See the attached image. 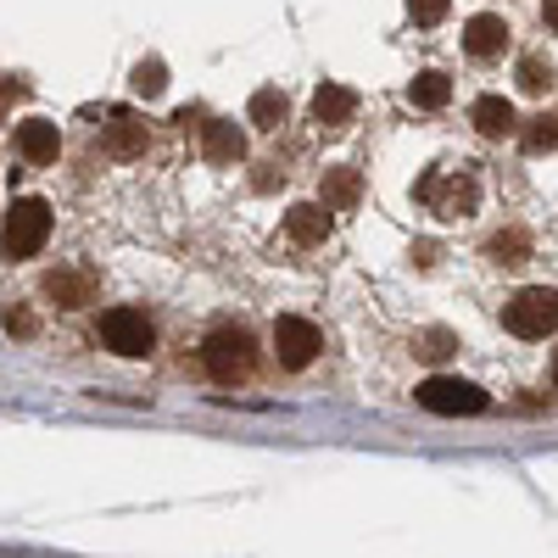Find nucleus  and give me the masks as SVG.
Returning a JSON list of instances; mask_svg holds the SVG:
<instances>
[{
  "label": "nucleus",
  "instance_id": "1",
  "mask_svg": "<svg viewBox=\"0 0 558 558\" xmlns=\"http://www.w3.org/2000/svg\"><path fill=\"white\" fill-rule=\"evenodd\" d=\"M413 196L436 218H470L481 207V179H475V168H430L413 184Z\"/></svg>",
  "mask_w": 558,
  "mask_h": 558
},
{
  "label": "nucleus",
  "instance_id": "2",
  "mask_svg": "<svg viewBox=\"0 0 558 558\" xmlns=\"http://www.w3.org/2000/svg\"><path fill=\"white\" fill-rule=\"evenodd\" d=\"M202 368H207V375H213L218 386L246 380L252 368H257V347H252V336H246V330H235V324L213 330V336H207V347H202Z\"/></svg>",
  "mask_w": 558,
  "mask_h": 558
},
{
  "label": "nucleus",
  "instance_id": "3",
  "mask_svg": "<svg viewBox=\"0 0 558 558\" xmlns=\"http://www.w3.org/2000/svg\"><path fill=\"white\" fill-rule=\"evenodd\" d=\"M502 324H508V336H520V341H547L558 330V291H520L514 302L502 307Z\"/></svg>",
  "mask_w": 558,
  "mask_h": 558
},
{
  "label": "nucleus",
  "instance_id": "4",
  "mask_svg": "<svg viewBox=\"0 0 558 558\" xmlns=\"http://www.w3.org/2000/svg\"><path fill=\"white\" fill-rule=\"evenodd\" d=\"M45 235H51V207L23 196L7 207V229H0V246H7V257H34L45 246Z\"/></svg>",
  "mask_w": 558,
  "mask_h": 558
},
{
  "label": "nucleus",
  "instance_id": "5",
  "mask_svg": "<svg viewBox=\"0 0 558 558\" xmlns=\"http://www.w3.org/2000/svg\"><path fill=\"white\" fill-rule=\"evenodd\" d=\"M101 341H107L118 357H146V352L157 347V330H151V318H146V313L112 307V313H101Z\"/></svg>",
  "mask_w": 558,
  "mask_h": 558
},
{
  "label": "nucleus",
  "instance_id": "6",
  "mask_svg": "<svg viewBox=\"0 0 558 558\" xmlns=\"http://www.w3.org/2000/svg\"><path fill=\"white\" fill-rule=\"evenodd\" d=\"M413 397H418V408H430V413H486V402H492L481 386L452 380V375H430Z\"/></svg>",
  "mask_w": 558,
  "mask_h": 558
},
{
  "label": "nucleus",
  "instance_id": "7",
  "mask_svg": "<svg viewBox=\"0 0 558 558\" xmlns=\"http://www.w3.org/2000/svg\"><path fill=\"white\" fill-rule=\"evenodd\" d=\"M318 330H313V324L307 318H274V352H279V363H286V368H307L313 357H318Z\"/></svg>",
  "mask_w": 558,
  "mask_h": 558
},
{
  "label": "nucleus",
  "instance_id": "8",
  "mask_svg": "<svg viewBox=\"0 0 558 558\" xmlns=\"http://www.w3.org/2000/svg\"><path fill=\"white\" fill-rule=\"evenodd\" d=\"M45 296L62 302V307H84L89 296H96V279H89L84 268H57V274H45Z\"/></svg>",
  "mask_w": 558,
  "mask_h": 558
},
{
  "label": "nucleus",
  "instance_id": "9",
  "mask_svg": "<svg viewBox=\"0 0 558 558\" xmlns=\"http://www.w3.org/2000/svg\"><path fill=\"white\" fill-rule=\"evenodd\" d=\"M352 112H357V96H352L347 84H318V89H313V118H318L324 129H341Z\"/></svg>",
  "mask_w": 558,
  "mask_h": 558
},
{
  "label": "nucleus",
  "instance_id": "10",
  "mask_svg": "<svg viewBox=\"0 0 558 558\" xmlns=\"http://www.w3.org/2000/svg\"><path fill=\"white\" fill-rule=\"evenodd\" d=\"M17 151H23L28 162H57V151H62L57 123H45V118H28V123H17Z\"/></svg>",
  "mask_w": 558,
  "mask_h": 558
},
{
  "label": "nucleus",
  "instance_id": "11",
  "mask_svg": "<svg viewBox=\"0 0 558 558\" xmlns=\"http://www.w3.org/2000/svg\"><path fill=\"white\" fill-rule=\"evenodd\" d=\"M286 229H291V241H296V246H318L324 235H330V207L302 202V207L286 213Z\"/></svg>",
  "mask_w": 558,
  "mask_h": 558
},
{
  "label": "nucleus",
  "instance_id": "12",
  "mask_svg": "<svg viewBox=\"0 0 558 558\" xmlns=\"http://www.w3.org/2000/svg\"><path fill=\"white\" fill-rule=\"evenodd\" d=\"M463 45H470V57H497L508 45V23L481 12V17H470V28H463Z\"/></svg>",
  "mask_w": 558,
  "mask_h": 558
},
{
  "label": "nucleus",
  "instance_id": "13",
  "mask_svg": "<svg viewBox=\"0 0 558 558\" xmlns=\"http://www.w3.org/2000/svg\"><path fill=\"white\" fill-rule=\"evenodd\" d=\"M202 151H207V162H241L246 157V134L235 123H207Z\"/></svg>",
  "mask_w": 558,
  "mask_h": 558
},
{
  "label": "nucleus",
  "instance_id": "14",
  "mask_svg": "<svg viewBox=\"0 0 558 558\" xmlns=\"http://www.w3.org/2000/svg\"><path fill=\"white\" fill-rule=\"evenodd\" d=\"M470 118H475V129H481L486 140H502V134H514V129H520V123H514V107H508L502 96H481Z\"/></svg>",
  "mask_w": 558,
  "mask_h": 558
},
{
  "label": "nucleus",
  "instance_id": "15",
  "mask_svg": "<svg viewBox=\"0 0 558 558\" xmlns=\"http://www.w3.org/2000/svg\"><path fill=\"white\" fill-rule=\"evenodd\" d=\"M107 146H112L118 157H140V151H146V123L129 118V112H112V123H107Z\"/></svg>",
  "mask_w": 558,
  "mask_h": 558
},
{
  "label": "nucleus",
  "instance_id": "16",
  "mask_svg": "<svg viewBox=\"0 0 558 558\" xmlns=\"http://www.w3.org/2000/svg\"><path fill=\"white\" fill-rule=\"evenodd\" d=\"M492 263H508V268H514V263H525L531 257V235H525V229H502V235H492Z\"/></svg>",
  "mask_w": 558,
  "mask_h": 558
},
{
  "label": "nucleus",
  "instance_id": "17",
  "mask_svg": "<svg viewBox=\"0 0 558 558\" xmlns=\"http://www.w3.org/2000/svg\"><path fill=\"white\" fill-rule=\"evenodd\" d=\"M408 96H413V107H447L452 84H447V73H418V78L408 84Z\"/></svg>",
  "mask_w": 558,
  "mask_h": 558
},
{
  "label": "nucleus",
  "instance_id": "18",
  "mask_svg": "<svg viewBox=\"0 0 558 558\" xmlns=\"http://www.w3.org/2000/svg\"><path fill=\"white\" fill-rule=\"evenodd\" d=\"M357 202V173L352 168H330L324 173V207H352Z\"/></svg>",
  "mask_w": 558,
  "mask_h": 558
},
{
  "label": "nucleus",
  "instance_id": "19",
  "mask_svg": "<svg viewBox=\"0 0 558 558\" xmlns=\"http://www.w3.org/2000/svg\"><path fill=\"white\" fill-rule=\"evenodd\" d=\"M252 123L257 129H279L286 123V96H279V89H257L252 96Z\"/></svg>",
  "mask_w": 558,
  "mask_h": 558
},
{
  "label": "nucleus",
  "instance_id": "20",
  "mask_svg": "<svg viewBox=\"0 0 558 558\" xmlns=\"http://www.w3.org/2000/svg\"><path fill=\"white\" fill-rule=\"evenodd\" d=\"M134 89H140L146 101H151V96H162V89H168V68H162L157 57H146V62L134 68Z\"/></svg>",
  "mask_w": 558,
  "mask_h": 558
},
{
  "label": "nucleus",
  "instance_id": "21",
  "mask_svg": "<svg viewBox=\"0 0 558 558\" xmlns=\"http://www.w3.org/2000/svg\"><path fill=\"white\" fill-rule=\"evenodd\" d=\"M547 84H553V68H547L542 57H525V62H520V89H525V96H542Z\"/></svg>",
  "mask_w": 558,
  "mask_h": 558
},
{
  "label": "nucleus",
  "instance_id": "22",
  "mask_svg": "<svg viewBox=\"0 0 558 558\" xmlns=\"http://www.w3.org/2000/svg\"><path fill=\"white\" fill-rule=\"evenodd\" d=\"M525 146H531V151H553V146H558V118H536V123L525 129Z\"/></svg>",
  "mask_w": 558,
  "mask_h": 558
},
{
  "label": "nucleus",
  "instance_id": "23",
  "mask_svg": "<svg viewBox=\"0 0 558 558\" xmlns=\"http://www.w3.org/2000/svg\"><path fill=\"white\" fill-rule=\"evenodd\" d=\"M447 7H452V0H408V12H413V23H441L447 17Z\"/></svg>",
  "mask_w": 558,
  "mask_h": 558
},
{
  "label": "nucleus",
  "instance_id": "24",
  "mask_svg": "<svg viewBox=\"0 0 558 558\" xmlns=\"http://www.w3.org/2000/svg\"><path fill=\"white\" fill-rule=\"evenodd\" d=\"M458 341L447 336V330H430V336H418V357H447Z\"/></svg>",
  "mask_w": 558,
  "mask_h": 558
},
{
  "label": "nucleus",
  "instance_id": "25",
  "mask_svg": "<svg viewBox=\"0 0 558 558\" xmlns=\"http://www.w3.org/2000/svg\"><path fill=\"white\" fill-rule=\"evenodd\" d=\"M7 330H12V336H34V313H28V307H12V313H7Z\"/></svg>",
  "mask_w": 558,
  "mask_h": 558
},
{
  "label": "nucleus",
  "instance_id": "26",
  "mask_svg": "<svg viewBox=\"0 0 558 558\" xmlns=\"http://www.w3.org/2000/svg\"><path fill=\"white\" fill-rule=\"evenodd\" d=\"M12 101H17V84L0 78V112H12Z\"/></svg>",
  "mask_w": 558,
  "mask_h": 558
},
{
  "label": "nucleus",
  "instance_id": "27",
  "mask_svg": "<svg viewBox=\"0 0 558 558\" xmlns=\"http://www.w3.org/2000/svg\"><path fill=\"white\" fill-rule=\"evenodd\" d=\"M542 17H547V28H558V0H542Z\"/></svg>",
  "mask_w": 558,
  "mask_h": 558
},
{
  "label": "nucleus",
  "instance_id": "28",
  "mask_svg": "<svg viewBox=\"0 0 558 558\" xmlns=\"http://www.w3.org/2000/svg\"><path fill=\"white\" fill-rule=\"evenodd\" d=\"M553 386H558V363H553Z\"/></svg>",
  "mask_w": 558,
  "mask_h": 558
}]
</instances>
